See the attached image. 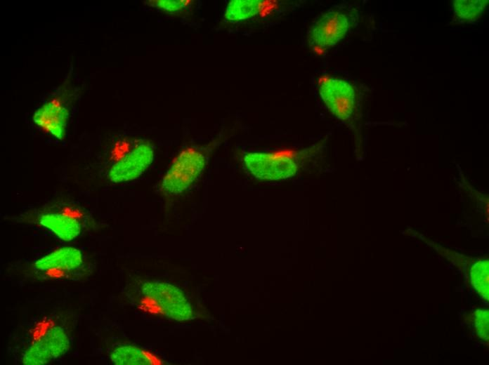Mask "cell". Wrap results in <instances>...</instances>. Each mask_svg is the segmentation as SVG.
Here are the masks:
<instances>
[{
  "label": "cell",
  "mask_w": 489,
  "mask_h": 365,
  "mask_svg": "<svg viewBox=\"0 0 489 365\" xmlns=\"http://www.w3.org/2000/svg\"><path fill=\"white\" fill-rule=\"evenodd\" d=\"M356 13L336 6L319 14L306 32V44L315 54L321 55L337 46L348 34L356 18Z\"/></svg>",
  "instance_id": "1"
},
{
  "label": "cell",
  "mask_w": 489,
  "mask_h": 365,
  "mask_svg": "<svg viewBox=\"0 0 489 365\" xmlns=\"http://www.w3.org/2000/svg\"><path fill=\"white\" fill-rule=\"evenodd\" d=\"M317 89L329 112L340 121L353 126L358 110L354 86L345 79L322 75L317 81Z\"/></svg>",
  "instance_id": "2"
},
{
  "label": "cell",
  "mask_w": 489,
  "mask_h": 365,
  "mask_svg": "<svg viewBox=\"0 0 489 365\" xmlns=\"http://www.w3.org/2000/svg\"><path fill=\"white\" fill-rule=\"evenodd\" d=\"M297 3L276 0H231L227 4L223 18L226 22L239 25L252 21L281 19Z\"/></svg>",
  "instance_id": "3"
},
{
  "label": "cell",
  "mask_w": 489,
  "mask_h": 365,
  "mask_svg": "<svg viewBox=\"0 0 489 365\" xmlns=\"http://www.w3.org/2000/svg\"><path fill=\"white\" fill-rule=\"evenodd\" d=\"M204 165L205 157L200 151L193 147L183 150L163 177L161 190L171 194L182 193L201 174Z\"/></svg>",
  "instance_id": "4"
},
{
  "label": "cell",
  "mask_w": 489,
  "mask_h": 365,
  "mask_svg": "<svg viewBox=\"0 0 489 365\" xmlns=\"http://www.w3.org/2000/svg\"><path fill=\"white\" fill-rule=\"evenodd\" d=\"M141 290L144 295L156 302L168 317L176 321L193 318L191 304L178 287L166 282L151 281L143 283Z\"/></svg>",
  "instance_id": "5"
},
{
  "label": "cell",
  "mask_w": 489,
  "mask_h": 365,
  "mask_svg": "<svg viewBox=\"0 0 489 365\" xmlns=\"http://www.w3.org/2000/svg\"><path fill=\"white\" fill-rule=\"evenodd\" d=\"M247 170L256 178L279 180L294 176L296 162L290 157L266 152H248L243 157Z\"/></svg>",
  "instance_id": "6"
},
{
  "label": "cell",
  "mask_w": 489,
  "mask_h": 365,
  "mask_svg": "<svg viewBox=\"0 0 489 365\" xmlns=\"http://www.w3.org/2000/svg\"><path fill=\"white\" fill-rule=\"evenodd\" d=\"M153 158L154 150L150 144H138L111 166L108 178L115 183L133 180L144 173Z\"/></svg>",
  "instance_id": "7"
},
{
  "label": "cell",
  "mask_w": 489,
  "mask_h": 365,
  "mask_svg": "<svg viewBox=\"0 0 489 365\" xmlns=\"http://www.w3.org/2000/svg\"><path fill=\"white\" fill-rule=\"evenodd\" d=\"M68 108L57 100H49L41 105L34 113L32 120L36 126L58 140L65 136L69 119Z\"/></svg>",
  "instance_id": "8"
},
{
  "label": "cell",
  "mask_w": 489,
  "mask_h": 365,
  "mask_svg": "<svg viewBox=\"0 0 489 365\" xmlns=\"http://www.w3.org/2000/svg\"><path fill=\"white\" fill-rule=\"evenodd\" d=\"M82 252L74 247H63L41 257L34 263V267L41 272L55 270H72L83 263Z\"/></svg>",
  "instance_id": "9"
},
{
  "label": "cell",
  "mask_w": 489,
  "mask_h": 365,
  "mask_svg": "<svg viewBox=\"0 0 489 365\" xmlns=\"http://www.w3.org/2000/svg\"><path fill=\"white\" fill-rule=\"evenodd\" d=\"M39 223L65 241L73 240L81 232L79 222L65 214L53 213L44 214L39 218Z\"/></svg>",
  "instance_id": "10"
},
{
  "label": "cell",
  "mask_w": 489,
  "mask_h": 365,
  "mask_svg": "<svg viewBox=\"0 0 489 365\" xmlns=\"http://www.w3.org/2000/svg\"><path fill=\"white\" fill-rule=\"evenodd\" d=\"M470 284L481 298L488 301L489 262L486 258H475L469 267Z\"/></svg>",
  "instance_id": "11"
},
{
  "label": "cell",
  "mask_w": 489,
  "mask_h": 365,
  "mask_svg": "<svg viewBox=\"0 0 489 365\" xmlns=\"http://www.w3.org/2000/svg\"><path fill=\"white\" fill-rule=\"evenodd\" d=\"M111 361L117 365H148L152 360L142 350L131 345L115 348L110 354Z\"/></svg>",
  "instance_id": "12"
},
{
  "label": "cell",
  "mask_w": 489,
  "mask_h": 365,
  "mask_svg": "<svg viewBox=\"0 0 489 365\" xmlns=\"http://www.w3.org/2000/svg\"><path fill=\"white\" fill-rule=\"evenodd\" d=\"M48 347L52 358L65 354L70 347V340L65 330L60 326L48 328L41 338Z\"/></svg>",
  "instance_id": "13"
},
{
  "label": "cell",
  "mask_w": 489,
  "mask_h": 365,
  "mask_svg": "<svg viewBox=\"0 0 489 365\" xmlns=\"http://www.w3.org/2000/svg\"><path fill=\"white\" fill-rule=\"evenodd\" d=\"M488 1L456 0L453 3L456 17L465 22L477 20L483 13Z\"/></svg>",
  "instance_id": "14"
},
{
  "label": "cell",
  "mask_w": 489,
  "mask_h": 365,
  "mask_svg": "<svg viewBox=\"0 0 489 365\" xmlns=\"http://www.w3.org/2000/svg\"><path fill=\"white\" fill-rule=\"evenodd\" d=\"M53 359L52 356L41 338L35 341L25 351L22 356V363L28 365L46 364Z\"/></svg>",
  "instance_id": "15"
},
{
  "label": "cell",
  "mask_w": 489,
  "mask_h": 365,
  "mask_svg": "<svg viewBox=\"0 0 489 365\" xmlns=\"http://www.w3.org/2000/svg\"><path fill=\"white\" fill-rule=\"evenodd\" d=\"M193 3L192 0H150L148 1L149 6L169 14L186 11L192 7Z\"/></svg>",
  "instance_id": "16"
},
{
  "label": "cell",
  "mask_w": 489,
  "mask_h": 365,
  "mask_svg": "<svg viewBox=\"0 0 489 365\" xmlns=\"http://www.w3.org/2000/svg\"><path fill=\"white\" fill-rule=\"evenodd\" d=\"M459 184L462 189L480 206L484 212V215L488 220V195L479 192L472 186L463 174L459 173Z\"/></svg>",
  "instance_id": "17"
},
{
  "label": "cell",
  "mask_w": 489,
  "mask_h": 365,
  "mask_svg": "<svg viewBox=\"0 0 489 365\" xmlns=\"http://www.w3.org/2000/svg\"><path fill=\"white\" fill-rule=\"evenodd\" d=\"M488 310L483 308L474 310L471 317L474 331L485 343H488Z\"/></svg>",
  "instance_id": "18"
}]
</instances>
